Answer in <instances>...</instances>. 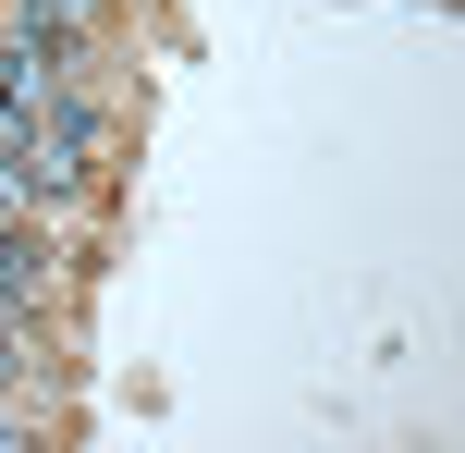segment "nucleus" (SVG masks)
Returning <instances> with one entry per match:
<instances>
[{"instance_id":"1","label":"nucleus","mask_w":465,"mask_h":453,"mask_svg":"<svg viewBox=\"0 0 465 453\" xmlns=\"http://www.w3.org/2000/svg\"><path fill=\"white\" fill-rule=\"evenodd\" d=\"M37 307H49V233L37 221H0V319L37 331Z\"/></svg>"},{"instance_id":"2","label":"nucleus","mask_w":465,"mask_h":453,"mask_svg":"<svg viewBox=\"0 0 465 453\" xmlns=\"http://www.w3.org/2000/svg\"><path fill=\"white\" fill-rule=\"evenodd\" d=\"M25 37H37V49H62V62H74V37H86V25H98V0H25Z\"/></svg>"}]
</instances>
